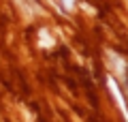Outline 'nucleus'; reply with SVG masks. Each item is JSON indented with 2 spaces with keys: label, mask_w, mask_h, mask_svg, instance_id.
<instances>
[{
  "label": "nucleus",
  "mask_w": 128,
  "mask_h": 122,
  "mask_svg": "<svg viewBox=\"0 0 128 122\" xmlns=\"http://www.w3.org/2000/svg\"><path fill=\"white\" fill-rule=\"evenodd\" d=\"M109 84V90H111V94H113V99L118 101V105H120V109H122V116H124V120L128 122V107H126V101H124V94L120 92V86L115 84L113 79H109L107 81Z\"/></svg>",
  "instance_id": "nucleus-1"
},
{
  "label": "nucleus",
  "mask_w": 128,
  "mask_h": 122,
  "mask_svg": "<svg viewBox=\"0 0 128 122\" xmlns=\"http://www.w3.org/2000/svg\"><path fill=\"white\" fill-rule=\"evenodd\" d=\"M62 5H64V9H66V11H70L75 7V0H62Z\"/></svg>",
  "instance_id": "nucleus-2"
}]
</instances>
